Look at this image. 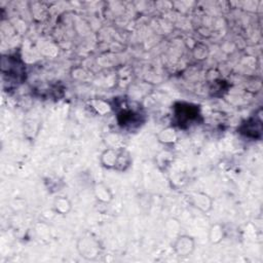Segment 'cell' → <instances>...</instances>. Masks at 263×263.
Here are the masks:
<instances>
[{
	"label": "cell",
	"mask_w": 263,
	"mask_h": 263,
	"mask_svg": "<svg viewBox=\"0 0 263 263\" xmlns=\"http://www.w3.org/2000/svg\"><path fill=\"white\" fill-rule=\"evenodd\" d=\"M124 151H114V150H108L105 151V154L103 155V159H106L104 162V165L107 168L113 167L115 169H119L120 165H122V162L126 165L130 163V158L129 154L124 157Z\"/></svg>",
	"instance_id": "cell-1"
},
{
	"label": "cell",
	"mask_w": 263,
	"mask_h": 263,
	"mask_svg": "<svg viewBox=\"0 0 263 263\" xmlns=\"http://www.w3.org/2000/svg\"><path fill=\"white\" fill-rule=\"evenodd\" d=\"M194 248L193 240L189 237H182L179 238L177 241L176 245H175V249L179 254V256H188L192 252Z\"/></svg>",
	"instance_id": "cell-2"
},
{
	"label": "cell",
	"mask_w": 263,
	"mask_h": 263,
	"mask_svg": "<svg viewBox=\"0 0 263 263\" xmlns=\"http://www.w3.org/2000/svg\"><path fill=\"white\" fill-rule=\"evenodd\" d=\"M55 209L57 210V212H62V213H67V210L65 209L64 206H70V203L68 202V201L66 199H58L55 202Z\"/></svg>",
	"instance_id": "cell-3"
}]
</instances>
